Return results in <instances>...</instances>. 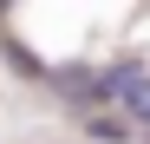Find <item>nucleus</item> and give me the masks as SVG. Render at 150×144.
I'll list each match as a JSON object with an SVG mask.
<instances>
[{
  "instance_id": "obj_3",
  "label": "nucleus",
  "mask_w": 150,
  "mask_h": 144,
  "mask_svg": "<svg viewBox=\"0 0 150 144\" xmlns=\"http://www.w3.org/2000/svg\"><path fill=\"white\" fill-rule=\"evenodd\" d=\"M85 131H91L98 144H124V138H131V125H117V118H91V111H85Z\"/></svg>"
},
{
  "instance_id": "obj_1",
  "label": "nucleus",
  "mask_w": 150,
  "mask_h": 144,
  "mask_svg": "<svg viewBox=\"0 0 150 144\" xmlns=\"http://www.w3.org/2000/svg\"><path fill=\"white\" fill-rule=\"evenodd\" d=\"M52 85L65 92L72 105H79V118H85L91 105H105V98H111V79H105V72H85V66H65V72H52Z\"/></svg>"
},
{
  "instance_id": "obj_5",
  "label": "nucleus",
  "mask_w": 150,
  "mask_h": 144,
  "mask_svg": "<svg viewBox=\"0 0 150 144\" xmlns=\"http://www.w3.org/2000/svg\"><path fill=\"white\" fill-rule=\"evenodd\" d=\"M144 131H150V125H144Z\"/></svg>"
},
{
  "instance_id": "obj_4",
  "label": "nucleus",
  "mask_w": 150,
  "mask_h": 144,
  "mask_svg": "<svg viewBox=\"0 0 150 144\" xmlns=\"http://www.w3.org/2000/svg\"><path fill=\"white\" fill-rule=\"evenodd\" d=\"M117 105H124V111H131V118H137V125H150V79H137V85H131V92H124V98H117Z\"/></svg>"
},
{
  "instance_id": "obj_2",
  "label": "nucleus",
  "mask_w": 150,
  "mask_h": 144,
  "mask_svg": "<svg viewBox=\"0 0 150 144\" xmlns=\"http://www.w3.org/2000/svg\"><path fill=\"white\" fill-rule=\"evenodd\" d=\"M105 79H111V98H124V92H131L137 79H150V66H137V59H117V66L105 72Z\"/></svg>"
}]
</instances>
